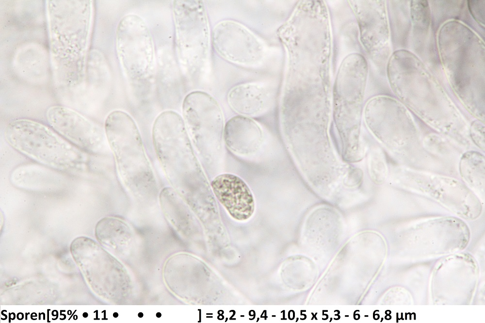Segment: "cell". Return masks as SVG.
<instances>
[{
	"instance_id": "d6986e66",
	"label": "cell",
	"mask_w": 485,
	"mask_h": 323,
	"mask_svg": "<svg viewBox=\"0 0 485 323\" xmlns=\"http://www.w3.org/2000/svg\"><path fill=\"white\" fill-rule=\"evenodd\" d=\"M471 137L476 144L482 150H485V128L480 121L476 120L471 126Z\"/></svg>"
},
{
	"instance_id": "ffe728a7",
	"label": "cell",
	"mask_w": 485,
	"mask_h": 323,
	"mask_svg": "<svg viewBox=\"0 0 485 323\" xmlns=\"http://www.w3.org/2000/svg\"><path fill=\"white\" fill-rule=\"evenodd\" d=\"M362 172L358 168H351L344 180L345 185L353 187L358 186L362 181Z\"/></svg>"
},
{
	"instance_id": "30bf717a",
	"label": "cell",
	"mask_w": 485,
	"mask_h": 323,
	"mask_svg": "<svg viewBox=\"0 0 485 323\" xmlns=\"http://www.w3.org/2000/svg\"><path fill=\"white\" fill-rule=\"evenodd\" d=\"M420 186L422 192L456 212L471 216L481 211L479 199L471 190L457 180L435 177Z\"/></svg>"
},
{
	"instance_id": "3957f363",
	"label": "cell",
	"mask_w": 485,
	"mask_h": 323,
	"mask_svg": "<svg viewBox=\"0 0 485 323\" xmlns=\"http://www.w3.org/2000/svg\"><path fill=\"white\" fill-rule=\"evenodd\" d=\"M152 138L165 175L172 188L181 196L196 171L183 118L173 111L162 112L154 122Z\"/></svg>"
},
{
	"instance_id": "4fadbf2b",
	"label": "cell",
	"mask_w": 485,
	"mask_h": 323,
	"mask_svg": "<svg viewBox=\"0 0 485 323\" xmlns=\"http://www.w3.org/2000/svg\"><path fill=\"white\" fill-rule=\"evenodd\" d=\"M358 24L360 39L369 53H373L380 43L381 16L376 10V1L350 0Z\"/></svg>"
},
{
	"instance_id": "9a60e30c",
	"label": "cell",
	"mask_w": 485,
	"mask_h": 323,
	"mask_svg": "<svg viewBox=\"0 0 485 323\" xmlns=\"http://www.w3.org/2000/svg\"><path fill=\"white\" fill-rule=\"evenodd\" d=\"M95 234L103 246L118 254L130 250L134 243V234L130 227L115 217L101 219L96 225Z\"/></svg>"
},
{
	"instance_id": "277c9868",
	"label": "cell",
	"mask_w": 485,
	"mask_h": 323,
	"mask_svg": "<svg viewBox=\"0 0 485 323\" xmlns=\"http://www.w3.org/2000/svg\"><path fill=\"white\" fill-rule=\"evenodd\" d=\"M367 74V63L363 56L357 53L350 54L341 64L334 85L335 120L337 122L340 119V122L343 119L340 131L347 119L341 139L343 141L345 134L347 135V132L350 131L353 144L359 142L360 115ZM348 133L347 144H349ZM346 138L347 136L345 141Z\"/></svg>"
},
{
	"instance_id": "44dd1931",
	"label": "cell",
	"mask_w": 485,
	"mask_h": 323,
	"mask_svg": "<svg viewBox=\"0 0 485 323\" xmlns=\"http://www.w3.org/2000/svg\"><path fill=\"white\" fill-rule=\"evenodd\" d=\"M83 317H87V316H88V314H87V313H83Z\"/></svg>"
},
{
	"instance_id": "e0dca14e",
	"label": "cell",
	"mask_w": 485,
	"mask_h": 323,
	"mask_svg": "<svg viewBox=\"0 0 485 323\" xmlns=\"http://www.w3.org/2000/svg\"><path fill=\"white\" fill-rule=\"evenodd\" d=\"M460 172L469 186L484 192L485 158L483 155L475 151L465 153L461 159Z\"/></svg>"
},
{
	"instance_id": "5b68a950",
	"label": "cell",
	"mask_w": 485,
	"mask_h": 323,
	"mask_svg": "<svg viewBox=\"0 0 485 323\" xmlns=\"http://www.w3.org/2000/svg\"><path fill=\"white\" fill-rule=\"evenodd\" d=\"M116 37L118 57L126 73L133 79L149 74L154 65V46L143 19L133 14L124 16L118 24Z\"/></svg>"
},
{
	"instance_id": "6da1fadb",
	"label": "cell",
	"mask_w": 485,
	"mask_h": 323,
	"mask_svg": "<svg viewBox=\"0 0 485 323\" xmlns=\"http://www.w3.org/2000/svg\"><path fill=\"white\" fill-rule=\"evenodd\" d=\"M105 131L124 186L139 200L155 199L156 180L133 119L124 111H113L106 119Z\"/></svg>"
},
{
	"instance_id": "9c48e42d",
	"label": "cell",
	"mask_w": 485,
	"mask_h": 323,
	"mask_svg": "<svg viewBox=\"0 0 485 323\" xmlns=\"http://www.w3.org/2000/svg\"><path fill=\"white\" fill-rule=\"evenodd\" d=\"M46 117L54 130L88 153H96L100 147L102 137L98 128L78 112L54 106L48 109Z\"/></svg>"
},
{
	"instance_id": "52a82bcc",
	"label": "cell",
	"mask_w": 485,
	"mask_h": 323,
	"mask_svg": "<svg viewBox=\"0 0 485 323\" xmlns=\"http://www.w3.org/2000/svg\"><path fill=\"white\" fill-rule=\"evenodd\" d=\"M196 1L177 0L173 16L177 49L180 61L186 65H197L203 49L204 17Z\"/></svg>"
},
{
	"instance_id": "8fae6325",
	"label": "cell",
	"mask_w": 485,
	"mask_h": 323,
	"mask_svg": "<svg viewBox=\"0 0 485 323\" xmlns=\"http://www.w3.org/2000/svg\"><path fill=\"white\" fill-rule=\"evenodd\" d=\"M211 185L218 201L234 219L246 220L253 214V194L241 178L231 174H223L216 176Z\"/></svg>"
},
{
	"instance_id": "7a4b0ae2",
	"label": "cell",
	"mask_w": 485,
	"mask_h": 323,
	"mask_svg": "<svg viewBox=\"0 0 485 323\" xmlns=\"http://www.w3.org/2000/svg\"><path fill=\"white\" fill-rule=\"evenodd\" d=\"M4 135L16 150L48 167L69 173L87 169L88 153L41 123L25 118L13 120L5 127Z\"/></svg>"
},
{
	"instance_id": "7c38bea8",
	"label": "cell",
	"mask_w": 485,
	"mask_h": 323,
	"mask_svg": "<svg viewBox=\"0 0 485 323\" xmlns=\"http://www.w3.org/2000/svg\"><path fill=\"white\" fill-rule=\"evenodd\" d=\"M387 111L384 97L374 98L366 105L365 116L368 127L384 143L413 134L414 126L410 117L398 118V114Z\"/></svg>"
},
{
	"instance_id": "5bb4252c",
	"label": "cell",
	"mask_w": 485,
	"mask_h": 323,
	"mask_svg": "<svg viewBox=\"0 0 485 323\" xmlns=\"http://www.w3.org/2000/svg\"><path fill=\"white\" fill-rule=\"evenodd\" d=\"M262 131L255 121L245 116L230 119L226 124L224 135L226 144L238 151H248L258 146L262 139Z\"/></svg>"
},
{
	"instance_id": "ac0fdd59",
	"label": "cell",
	"mask_w": 485,
	"mask_h": 323,
	"mask_svg": "<svg viewBox=\"0 0 485 323\" xmlns=\"http://www.w3.org/2000/svg\"><path fill=\"white\" fill-rule=\"evenodd\" d=\"M380 156L374 154L370 160V174L373 180L378 183L384 180L385 177L386 168Z\"/></svg>"
},
{
	"instance_id": "8992f818",
	"label": "cell",
	"mask_w": 485,
	"mask_h": 323,
	"mask_svg": "<svg viewBox=\"0 0 485 323\" xmlns=\"http://www.w3.org/2000/svg\"><path fill=\"white\" fill-rule=\"evenodd\" d=\"M182 109L188 134L197 148L221 142L224 131L223 113L212 96L202 91L192 92L184 98Z\"/></svg>"
},
{
	"instance_id": "ba28073f",
	"label": "cell",
	"mask_w": 485,
	"mask_h": 323,
	"mask_svg": "<svg viewBox=\"0 0 485 323\" xmlns=\"http://www.w3.org/2000/svg\"><path fill=\"white\" fill-rule=\"evenodd\" d=\"M212 41L220 55L239 64L254 65L263 55V47L259 39L244 26L234 21H223L216 25Z\"/></svg>"
},
{
	"instance_id": "2e32d148",
	"label": "cell",
	"mask_w": 485,
	"mask_h": 323,
	"mask_svg": "<svg viewBox=\"0 0 485 323\" xmlns=\"http://www.w3.org/2000/svg\"><path fill=\"white\" fill-rule=\"evenodd\" d=\"M231 107L242 115L255 116L267 108L269 95L266 89L258 84L245 83L233 87L229 92Z\"/></svg>"
}]
</instances>
